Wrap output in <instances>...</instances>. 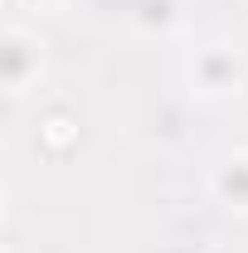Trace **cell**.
<instances>
[{
	"label": "cell",
	"instance_id": "obj_1",
	"mask_svg": "<svg viewBox=\"0 0 248 253\" xmlns=\"http://www.w3.org/2000/svg\"><path fill=\"white\" fill-rule=\"evenodd\" d=\"M248 83V59L239 44L229 39H209L190 54V88L200 97H229Z\"/></svg>",
	"mask_w": 248,
	"mask_h": 253
},
{
	"label": "cell",
	"instance_id": "obj_2",
	"mask_svg": "<svg viewBox=\"0 0 248 253\" xmlns=\"http://www.w3.org/2000/svg\"><path fill=\"white\" fill-rule=\"evenodd\" d=\"M44 78V39L25 25H5L0 30V83L10 97H25Z\"/></svg>",
	"mask_w": 248,
	"mask_h": 253
},
{
	"label": "cell",
	"instance_id": "obj_3",
	"mask_svg": "<svg viewBox=\"0 0 248 253\" xmlns=\"http://www.w3.org/2000/svg\"><path fill=\"white\" fill-rule=\"evenodd\" d=\"M30 141L34 151L44 161H63L78 151V141H83V122H78V112L73 107H44L30 126Z\"/></svg>",
	"mask_w": 248,
	"mask_h": 253
},
{
	"label": "cell",
	"instance_id": "obj_4",
	"mask_svg": "<svg viewBox=\"0 0 248 253\" xmlns=\"http://www.w3.org/2000/svg\"><path fill=\"white\" fill-rule=\"evenodd\" d=\"M209 195L224 210L248 214V151H229L209 166Z\"/></svg>",
	"mask_w": 248,
	"mask_h": 253
},
{
	"label": "cell",
	"instance_id": "obj_5",
	"mask_svg": "<svg viewBox=\"0 0 248 253\" xmlns=\"http://www.w3.org/2000/svg\"><path fill=\"white\" fill-rule=\"evenodd\" d=\"M34 5H44V10H63L68 0H34Z\"/></svg>",
	"mask_w": 248,
	"mask_h": 253
}]
</instances>
